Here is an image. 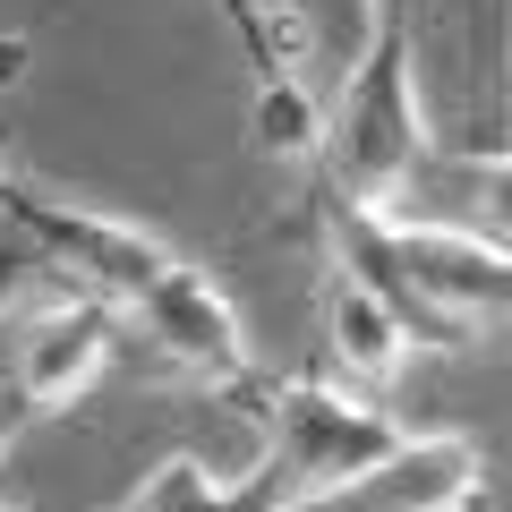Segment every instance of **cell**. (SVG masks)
<instances>
[{"instance_id": "6da1fadb", "label": "cell", "mask_w": 512, "mask_h": 512, "mask_svg": "<svg viewBox=\"0 0 512 512\" xmlns=\"http://www.w3.org/2000/svg\"><path fill=\"white\" fill-rule=\"evenodd\" d=\"M427 111H419V52H410V18L393 9L384 35L350 60L325 111V154H316L308 188L316 205H359V214H393L402 188L427 163Z\"/></svg>"}, {"instance_id": "7a4b0ae2", "label": "cell", "mask_w": 512, "mask_h": 512, "mask_svg": "<svg viewBox=\"0 0 512 512\" xmlns=\"http://www.w3.org/2000/svg\"><path fill=\"white\" fill-rule=\"evenodd\" d=\"M402 436L410 427L384 410V393H359V384H333V376H282L265 384L256 478L274 487L282 512H308L333 495H359Z\"/></svg>"}, {"instance_id": "3957f363", "label": "cell", "mask_w": 512, "mask_h": 512, "mask_svg": "<svg viewBox=\"0 0 512 512\" xmlns=\"http://www.w3.org/2000/svg\"><path fill=\"white\" fill-rule=\"evenodd\" d=\"M0 231L35 239V256L52 265L60 291L111 299V308H128V299L171 265V248L146 222L111 214V205H86V197H69V188H52V180H26V171L0 188Z\"/></svg>"}, {"instance_id": "277c9868", "label": "cell", "mask_w": 512, "mask_h": 512, "mask_svg": "<svg viewBox=\"0 0 512 512\" xmlns=\"http://www.w3.org/2000/svg\"><path fill=\"white\" fill-rule=\"evenodd\" d=\"M120 316H128V333L188 384H239L248 376V325H239V308L222 299V282L205 274V265H188V256H171Z\"/></svg>"}, {"instance_id": "5b68a950", "label": "cell", "mask_w": 512, "mask_h": 512, "mask_svg": "<svg viewBox=\"0 0 512 512\" xmlns=\"http://www.w3.org/2000/svg\"><path fill=\"white\" fill-rule=\"evenodd\" d=\"M120 325L128 316L111 308V299H86V291H60L52 308H35L18 325V359H9V376H18V393L52 419V410H77L86 402V384L111 367V350H120Z\"/></svg>"}, {"instance_id": "8992f818", "label": "cell", "mask_w": 512, "mask_h": 512, "mask_svg": "<svg viewBox=\"0 0 512 512\" xmlns=\"http://www.w3.org/2000/svg\"><path fill=\"white\" fill-rule=\"evenodd\" d=\"M393 222H436V231H461V239H478V248L512 256V146L427 154L419 180L393 205Z\"/></svg>"}, {"instance_id": "52a82bcc", "label": "cell", "mask_w": 512, "mask_h": 512, "mask_svg": "<svg viewBox=\"0 0 512 512\" xmlns=\"http://www.w3.org/2000/svg\"><path fill=\"white\" fill-rule=\"evenodd\" d=\"M478 487H487V453L461 427H427V436H402L376 461V478L359 487L367 512H470Z\"/></svg>"}, {"instance_id": "ba28073f", "label": "cell", "mask_w": 512, "mask_h": 512, "mask_svg": "<svg viewBox=\"0 0 512 512\" xmlns=\"http://www.w3.org/2000/svg\"><path fill=\"white\" fill-rule=\"evenodd\" d=\"M325 350H333V367H342V384L384 393V384L410 367L419 333H410V316L393 308V299H384L367 274L333 265V282H325Z\"/></svg>"}, {"instance_id": "9c48e42d", "label": "cell", "mask_w": 512, "mask_h": 512, "mask_svg": "<svg viewBox=\"0 0 512 512\" xmlns=\"http://www.w3.org/2000/svg\"><path fill=\"white\" fill-rule=\"evenodd\" d=\"M120 512H282V504H274V487H265L256 470L231 487L205 453H163L137 487L120 495Z\"/></svg>"}, {"instance_id": "30bf717a", "label": "cell", "mask_w": 512, "mask_h": 512, "mask_svg": "<svg viewBox=\"0 0 512 512\" xmlns=\"http://www.w3.org/2000/svg\"><path fill=\"white\" fill-rule=\"evenodd\" d=\"M35 282H52V265L35 256V239H18V231H0V316L18 308Z\"/></svg>"}, {"instance_id": "8fae6325", "label": "cell", "mask_w": 512, "mask_h": 512, "mask_svg": "<svg viewBox=\"0 0 512 512\" xmlns=\"http://www.w3.org/2000/svg\"><path fill=\"white\" fill-rule=\"evenodd\" d=\"M26 419H43V410L18 393V376H0V461H9V444L26 436Z\"/></svg>"}, {"instance_id": "7c38bea8", "label": "cell", "mask_w": 512, "mask_h": 512, "mask_svg": "<svg viewBox=\"0 0 512 512\" xmlns=\"http://www.w3.org/2000/svg\"><path fill=\"white\" fill-rule=\"evenodd\" d=\"M26 52H35V43H26V35H0V86L18 77V60H26Z\"/></svg>"}, {"instance_id": "4fadbf2b", "label": "cell", "mask_w": 512, "mask_h": 512, "mask_svg": "<svg viewBox=\"0 0 512 512\" xmlns=\"http://www.w3.org/2000/svg\"><path fill=\"white\" fill-rule=\"evenodd\" d=\"M504 146H512V69H504Z\"/></svg>"}, {"instance_id": "5bb4252c", "label": "cell", "mask_w": 512, "mask_h": 512, "mask_svg": "<svg viewBox=\"0 0 512 512\" xmlns=\"http://www.w3.org/2000/svg\"><path fill=\"white\" fill-rule=\"evenodd\" d=\"M9 180H18V163H9V154H0V188H9Z\"/></svg>"}, {"instance_id": "9a60e30c", "label": "cell", "mask_w": 512, "mask_h": 512, "mask_svg": "<svg viewBox=\"0 0 512 512\" xmlns=\"http://www.w3.org/2000/svg\"><path fill=\"white\" fill-rule=\"evenodd\" d=\"M0 512H26V504H0Z\"/></svg>"}]
</instances>
